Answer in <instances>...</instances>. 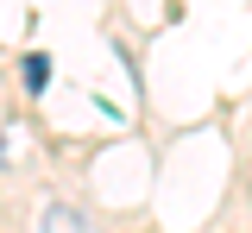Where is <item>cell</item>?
Returning <instances> with one entry per match:
<instances>
[{
  "instance_id": "1",
  "label": "cell",
  "mask_w": 252,
  "mask_h": 233,
  "mask_svg": "<svg viewBox=\"0 0 252 233\" xmlns=\"http://www.w3.org/2000/svg\"><path fill=\"white\" fill-rule=\"evenodd\" d=\"M38 227H44V233H94V214H89V208H76V202H51Z\"/></svg>"
},
{
  "instance_id": "2",
  "label": "cell",
  "mask_w": 252,
  "mask_h": 233,
  "mask_svg": "<svg viewBox=\"0 0 252 233\" xmlns=\"http://www.w3.org/2000/svg\"><path fill=\"white\" fill-rule=\"evenodd\" d=\"M19 76H26V95H44V88H51V57H44V51H26Z\"/></svg>"
}]
</instances>
